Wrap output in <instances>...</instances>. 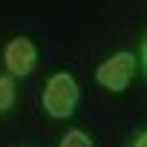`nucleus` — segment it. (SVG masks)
Segmentation results:
<instances>
[{"mask_svg":"<svg viewBox=\"0 0 147 147\" xmlns=\"http://www.w3.org/2000/svg\"><path fill=\"white\" fill-rule=\"evenodd\" d=\"M3 63H6V69H9L12 78L32 75L35 66H38V46L26 35H18V38H12L3 46Z\"/></svg>","mask_w":147,"mask_h":147,"instance_id":"nucleus-3","label":"nucleus"},{"mask_svg":"<svg viewBox=\"0 0 147 147\" xmlns=\"http://www.w3.org/2000/svg\"><path fill=\"white\" fill-rule=\"evenodd\" d=\"M133 75H136V55L133 52H115L95 69V81L107 92H124L130 87Z\"/></svg>","mask_w":147,"mask_h":147,"instance_id":"nucleus-2","label":"nucleus"},{"mask_svg":"<svg viewBox=\"0 0 147 147\" xmlns=\"http://www.w3.org/2000/svg\"><path fill=\"white\" fill-rule=\"evenodd\" d=\"M133 147H147V136H144V133H141V136H138V138H136V144H133Z\"/></svg>","mask_w":147,"mask_h":147,"instance_id":"nucleus-6","label":"nucleus"},{"mask_svg":"<svg viewBox=\"0 0 147 147\" xmlns=\"http://www.w3.org/2000/svg\"><path fill=\"white\" fill-rule=\"evenodd\" d=\"M58 147H95V144H92L90 133H84V130H69V133H63V138H61Z\"/></svg>","mask_w":147,"mask_h":147,"instance_id":"nucleus-5","label":"nucleus"},{"mask_svg":"<svg viewBox=\"0 0 147 147\" xmlns=\"http://www.w3.org/2000/svg\"><path fill=\"white\" fill-rule=\"evenodd\" d=\"M15 98H18V87H15V78H12V75H0V115L12 110Z\"/></svg>","mask_w":147,"mask_h":147,"instance_id":"nucleus-4","label":"nucleus"},{"mask_svg":"<svg viewBox=\"0 0 147 147\" xmlns=\"http://www.w3.org/2000/svg\"><path fill=\"white\" fill-rule=\"evenodd\" d=\"M78 98H81L78 81L69 72H55L43 87V110L52 118H69L78 107Z\"/></svg>","mask_w":147,"mask_h":147,"instance_id":"nucleus-1","label":"nucleus"}]
</instances>
